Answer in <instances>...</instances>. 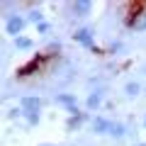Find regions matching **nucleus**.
Here are the masks:
<instances>
[{
	"label": "nucleus",
	"mask_w": 146,
	"mask_h": 146,
	"mask_svg": "<svg viewBox=\"0 0 146 146\" xmlns=\"http://www.w3.org/2000/svg\"><path fill=\"white\" fill-rule=\"evenodd\" d=\"M22 112H25V117L32 122V124H36L39 122V110H42V98H36V95H27V98H22Z\"/></svg>",
	"instance_id": "1"
},
{
	"label": "nucleus",
	"mask_w": 146,
	"mask_h": 146,
	"mask_svg": "<svg viewBox=\"0 0 146 146\" xmlns=\"http://www.w3.org/2000/svg\"><path fill=\"white\" fill-rule=\"evenodd\" d=\"M25 25H27L25 17H20V15H10V17H7V22H5V32H7V34H12V36L17 39V36L22 34V29H25Z\"/></svg>",
	"instance_id": "2"
},
{
	"label": "nucleus",
	"mask_w": 146,
	"mask_h": 146,
	"mask_svg": "<svg viewBox=\"0 0 146 146\" xmlns=\"http://www.w3.org/2000/svg\"><path fill=\"white\" fill-rule=\"evenodd\" d=\"M71 12L76 17H88L90 12H93V5H90L88 0H76V3L71 5Z\"/></svg>",
	"instance_id": "3"
},
{
	"label": "nucleus",
	"mask_w": 146,
	"mask_h": 146,
	"mask_svg": "<svg viewBox=\"0 0 146 146\" xmlns=\"http://www.w3.org/2000/svg\"><path fill=\"white\" fill-rule=\"evenodd\" d=\"M127 25H129L131 29H136V32L146 29V12H134L131 17H127Z\"/></svg>",
	"instance_id": "4"
},
{
	"label": "nucleus",
	"mask_w": 146,
	"mask_h": 146,
	"mask_svg": "<svg viewBox=\"0 0 146 146\" xmlns=\"http://www.w3.org/2000/svg\"><path fill=\"white\" fill-rule=\"evenodd\" d=\"M90 127H93V131H95V134H110V129H112V122H110V119H105V117H95Z\"/></svg>",
	"instance_id": "5"
},
{
	"label": "nucleus",
	"mask_w": 146,
	"mask_h": 146,
	"mask_svg": "<svg viewBox=\"0 0 146 146\" xmlns=\"http://www.w3.org/2000/svg\"><path fill=\"white\" fill-rule=\"evenodd\" d=\"M73 39H76L78 44H85V46H93V29L83 27V29H78L76 34H73Z\"/></svg>",
	"instance_id": "6"
},
{
	"label": "nucleus",
	"mask_w": 146,
	"mask_h": 146,
	"mask_svg": "<svg viewBox=\"0 0 146 146\" xmlns=\"http://www.w3.org/2000/svg\"><path fill=\"white\" fill-rule=\"evenodd\" d=\"M102 98H105L102 90H95V93H90V95H88V100H85L88 110H98V107H100V102H102Z\"/></svg>",
	"instance_id": "7"
},
{
	"label": "nucleus",
	"mask_w": 146,
	"mask_h": 146,
	"mask_svg": "<svg viewBox=\"0 0 146 146\" xmlns=\"http://www.w3.org/2000/svg\"><path fill=\"white\" fill-rule=\"evenodd\" d=\"M83 119H85V115H83V112H80V115H71V117L66 119V131H73V129H78Z\"/></svg>",
	"instance_id": "8"
},
{
	"label": "nucleus",
	"mask_w": 146,
	"mask_h": 146,
	"mask_svg": "<svg viewBox=\"0 0 146 146\" xmlns=\"http://www.w3.org/2000/svg\"><path fill=\"white\" fill-rule=\"evenodd\" d=\"M56 102H58V105H66L68 110H73V107H76V95L61 93V95H56Z\"/></svg>",
	"instance_id": "9"
},
{
	"label": "nucleus",
	"mask_w": 146,
	"mask_h": 146,
	"mask_svg": "<svg viewBox=\"0 0 146 146\" xmlns=\"http://www.w3.org/2000/svg\"><path fill=\"white\" fill-rule=\"evenodd\" d=\"M139 93H141V85L136 83V80H129V83L124 85V95L127 98H136Z\"/></svg>",
	"instance_id": "10"
},
{
	"label": "nucleus",
	"mask_w": 146,
	"mask_h": 146,
	"mask_svg": "<svg viewBox=\"0 0 146 146\" xmlns=\"http://www.w3.org/2000/svg\"><path fill=\"white\" fill-rule=\"evenodd\" d=\"M127 134V127L119 124V122H112V129H110V136H115V139H122Z\"/></svg>",
	"instance_id": "11"
},
{
	"label": "nucleus",
	"mask_w": 146,
	"mask_h": 146,
	"mask_svg": "<svg viewBox=\"0 0 146 146\" xmlns=\"http://www.w3.org/2000/svg\"><path fill=\"white\" fill-rule=\"evenodd\" d=\"M15 46L17 49H32V39H27V36H17V39H15Z\"/></svg>",
	"instance_id": "12"
},
{
	"label": "nucleus",
	"mask_w": 146,
	"mask_h": 146,
	"mask_svg": "<svg viewBox=\"0 0 146 146\" xmlns=\"http://www.w3.org/2000/svg\"><path fill=\"white\" fill-rule=\"evenodd\" d=\"M27 20H29V22H36V25H42V12H39V10H32Z\"/></svg>",
	"instance_id": "13"
},
{
	"label": "nucleus",
	"mask_w": 146,
	"mask_h": 146,
	"mask_svg": "<svg viewBox=\"0 0 146 146\" xmlns=\"http://www.w3.org/2000/svg\"><path fill=\"white\" fill-rule=\"evenodd\" d=\"M36 32H39V34H44V32H49V25H46V22H42V25H36Z\"/></svg>",
	"instance_id": "14"
},
{
	"label": "nucleus",
	"mask_w": 146,
	"mask_h": 146,
	"mask_svg": "<svg viewBox=\"0 0 146 146\" xmlns=\"http://www.w3.org/2000/svg\"><path fill=\"white\" fill-rule=\"evenodd\" d=\"M42 146H58V144H42Z\"/></svg>",
	"instance_id": "15"
},
{
	"label": "nucleus",
	"mask_w": 146,
	"mask_h": 146,
	"mask_svg": "<svg viewBox=\"0 0 146 146\" xmlns=\"http://www.w3.org/2000/svg\"><path fill=\"white\" fill-rule=\"evenodd\" d=\"M134 146H146V144H134Z\"/></svg>",
	"instance_id": "16"
},
{
	"label": "nucleus",
	"mask_w": 146,
	"mask_h": 146,
	"mask_svg": "<svg viewBox=\"0 0 146 146\" xmlns=\"http://www.w3.org/2000/svg\"><path fill=\"white\" fill-rule=\"evenodd\" d=\"M144 127H146V119H144Z\"/></svg>",
	"instance_id": "17"
}]
</instances>
